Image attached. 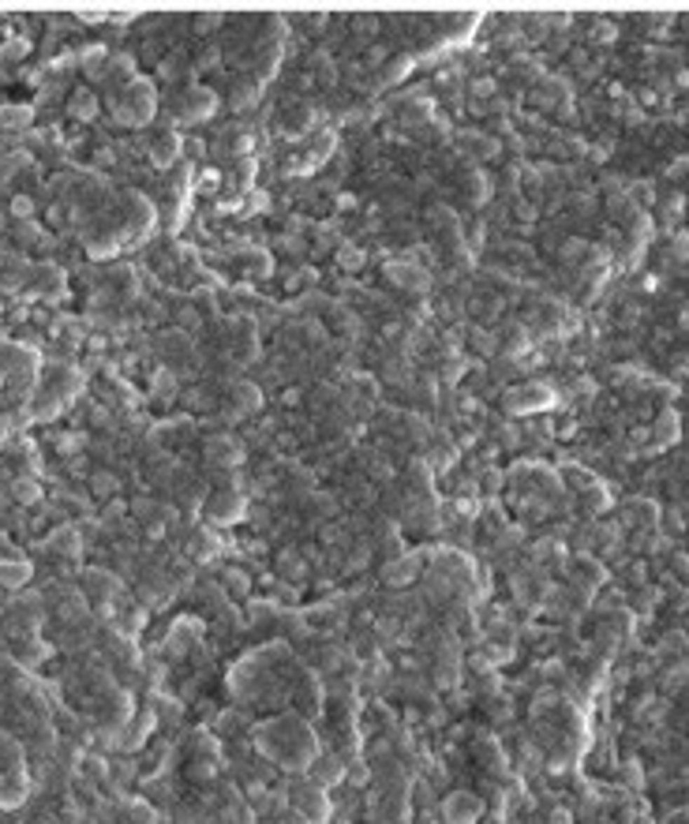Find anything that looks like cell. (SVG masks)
<instances>
[{"label":"cell","instance_id":"obj_1","mask_svg":"<svg viewBox=\"0 0 689 824\" xmlns=\"http://www.w3.org/2000/svg\"><path fill=\"white\" fill-rule=\"evenodd\" d=\"M479 813H484V806L472 795H453L446 802V824H476Z\"/></svg>","mask_w":689,"mask_h":824},{"label":"cell","instance_id":"obj_2","mask_svg":"<svg viewBox=\"0 0 689 824\" xmlns=\"http://www.w3.org/2000/svg\"><path fill=\"white\" fill-rule=\"evenodd\" d=\"M124 105H128V109H120V121H124V124H143L150 116V90H146V86H139V94H135V86H131L128 97H124Z\"/></svg>","mask_w":689,"mask_h":824},{"label":"cell","instance_id":"obj_3","mask_svg":"<svg viewBox=\"0 0 689 824\" xmlns=\"http://www.w3.org/2000/svg\"><path fill=\"white\" fill-rule=\"evenodd\" d=\"M180 113L188 116V121H203V116H210L214 113V94L203 90V86H199V90H188V94H184V109Z\"/></svg>","mask_w":689,"mask_h":824},{"label":"cell","instance_id":"obj_4","mask_svg":"<svg viewBox=\"0 0 689 824\" xmlns=\"http://www.w3.org/2000/svg\"><path fill=\"white\" fill-rule=\"evenodd\" d=\"M412 577H416V562H404V558H397V562H390L386 566V573H382V581L386 584H393V589H401V584H409Z\"/></svg>","mask_w":689,"mask_h":824},{"label":"cell","instance_id":"obj_5","mask_svg":"<svg viewBox=\"0 0 689 824\" xmlns=\"http://www.w3.org/2000/svg\"><path fill=\"white\" fill-rule=\"evenodd\" d=\"M71 116H79V121H94V116H97V97L90 90H75L71 94Z\"/></svg>","mask_w":689,"mask_h":824},{"label":"cell","instance_id":"obj_6","mask_svg":"<svg viewBox=\"0 0 689 824\" xmlns=\"http://www.w3.org/2000/svg\"><path fill=\"white\" fill-rule=\"evenodd\" d=\"M461 150H468V154H472V158H491L498 146L491 143V139H484L479 132H468V135L461 139Z\"/></svg>","mask_w":689,"mask_h":824},{"label":"cell","instance_id":"obj_7","mask_svg":"<svg viewBox=\"0 0 689 824\" xmlns=\"http://www.w3.org/2000/svg\"><path fill=\"white\" fill-rule=\"evenodd\" d=\"M390 277L397 281L401 289H423V281H428L423 274H416L412 266H390Z\"/></svg>","mask_w":689,"mask_h":824},{"label":"cell","instance_id":"obj_8","mask_svg":"<svg viewBox=\"0 0 689 824\" xmlns=\"http://www.w3.org/2000/svg\"><path fill=\"white\" fill-rule=\"evenodd\" d=\"M251 408H259V390L255 386H236V397H233V412H251Z\"/></svg>","mask_w":689,"mask_h":824},{"label":"cell","instance_id":"obj_9","mask_svg":"<svg viewBox=\"0 0 689 824\" xmlns=\"http://www.w3.org/2000/svg\"><path fill=\"white\" fill-rule=\"evenodd\" d=\"M319 764H322V768H311V779H319V783H334V779L345 772L337 761H319Z\"/></svg>","mask_w":689,"mask_h":824},{"label":"cell","instance_id":"obj_10","mask_svg":"<svg viewBox=\"0 0 689 824\" xmlns=\"http://www.w3.org/2000/svg\"><path fill=\"white\" fill-rule=\"evenodd\" d=\"M154 394L169 401L172 394H177V378H172L169 371H158V378H154Z\"/></svg>","mask_w":689,"mask_h":824},{"label":"cell","instance_id":"obj_11","mask_svg":"<svg viewBox=\"0 0 689 824\" xmlns=\"http://www.w3.org/2000/svg\"><path fill=\"white\" fill-rule=\"evenodd\" d=\"M337 263H341V270H360L364 266V255H360L356 247H341V252H337Z\"/></svg>","mask_w":689,"mask_h":824},{"label":"cell","instance_id":"obj_12","mask_svg":"<svg viewBox=\"0 0 689 824\" xmlns=\"http://www.w3.org/2000/svg\"><path fill=\"white\" fill-rule=\"evenodd\" d=\"M225 584H228V592H236V596L247 592V577L240 570H225Z\"/></svg>","mask_w":689,"mask_h":824},{"label":"cell","instance_id":"obj_13","mask_svg":"<svg viewBox=\"0 0 689 824\" xmlns=\"http://www.w3.org/2000/svg\"><path fill=\"white\" fill-rule=\"evenodd\" d=\"M172 154H177V139H172V135H169V139H158V143H154V158H158V161H169Z\"/></svg>","mask_w":689,"mask_h":824},{"label":"cell","instance_id":"obj_14","mask_svg":"<svg viewBox=\"0 0 689 824\" xmlns=\"http://www.w3.org/2000/svg\"><path fill=\"white\" fill-rule=\"evenodd\" d=\"M94 491H97V498H109V495L116 491V480H113V476H102V472H97V476H94Z\"/></svg>","mask_w":689,"mask_h":824},{"label":"cell","instance_id":"obj_15","mask_svg":"<svg viewBox=\"0 0 689 824\" xmlns=\"http://www.w3.org/2000/svg\"><path fill=\"white\" fill-rule=\"evenodd\" d=\"M15 498H19V502H34V498H38V487L27 483V480H19V483H15Z\"/></svg>","mask_w":689,"mask_h":824},{"label":"cell","instance_id":"obj_16","mask_svg":"<svg viewBox=\"0 0 689 824\" xmlns=\"http://www.w3.org/2000/svg\"><path fill=\"white\" fill-rule=\"evenodd\" d=\"M472 90H476V94H495V83H491V79H479V83H472Z\"/></svg>","mask_w":689,"mask_h":824},{"label":"cell","instance_id":"obj_17","mask_svg":"<svg viewBox=\"0 0 689 824\" xmlns=\"http://www.w3.org/2000/svg\"><path fill=\"white\" fill-rule=\"evenodd\" d=\"M12 214H30V202H27V199H15V202H12Z\"/></svg>","mask_w":689,"mask_h":824},{"label":"cell","instance_id":"obj_18","mask_svg":"<svg viewBox=\"0 0 689 824\" xmlns=\"http://www.w3.org/2000/svg\"><path fill=\"white\" fill-rule=\"evenodd\" d=\"M0 431H4V424H0ZM0 439H4V435H0Z\"/></svg>","mask_w":689,"mask_h":824}]
</instances>
